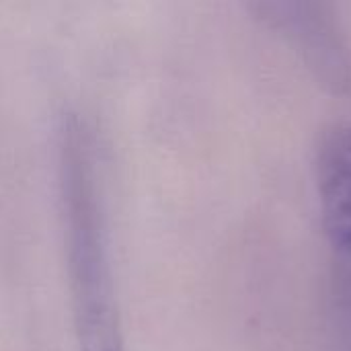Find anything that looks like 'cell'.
I'll use <instances>...</instances> for the list:
<instances>
[{
	"label": "cell",
	"instance_id": "1",
	"mask_svg": "<svg viewBox=\"0 0 351 351\" xmlns=\"http://www.w3.org/2000/svg\"><path fill=\"white\" fill-rule=\"evenodd\" d=\"M62 136V197L80 351H123L90 134L70 119Z\"/></svg>",
	"mask_w": 351,
	"mask_h": 351
},
{
	"label": "cell",
	"instance_id": "3",
	"mask_svg": "<svg viewBox=\"0 0 351 351\" xmlns=\"http://www.w3.org/2000/svg\"><path fill=\"white\" fill-rule=\"evenodd\" d=\"M253 10L274 29L333 93L351 88L348 37L329 4L311 0H263Z\"/></svg>",
	"mask_w": 351,
	"mask_h": 351
},
{
	"label": "cell",
	"instance_id": "2",
	"mask_svg": "<svg viewBox=\"0 0 351 351\" xmlns=\"http://www.w3.org/2000/svg\"><path fill=\"white\" fill-rule=\"evenodd\" d=\"M317 187L329 253L327 348L351 351V125L325 130L317 148Z\"/></svg>",
	"mask_w": 351,
	"mask_h": 351
}]
</instances>
